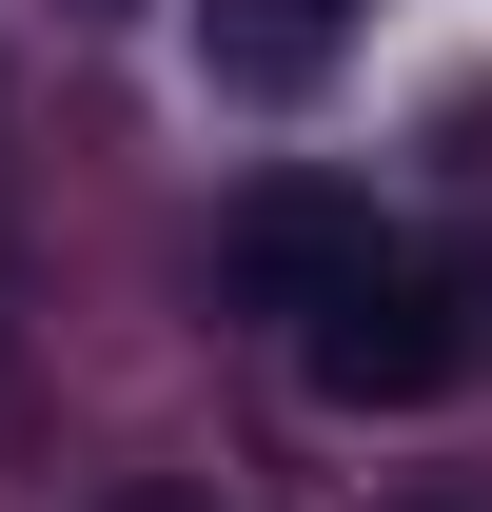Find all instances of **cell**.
<instances>
[{
	"instance_id": "3",
	"label": "cell",
	"mask_w": 492,
	"mask_h": 512,
	"mask_svg": "<svg viewBox=\"0 0 492 512\" xmlns=\"http://www.w3.org/2000/svg\"><path fill=\"white\" fill-rule=\"evenodd\" d=\"M335 40H355L335 0H197V79H217V99H256V119H276V99H315V79H335Z\"/></svg>"
},
{
	"instance_id": "2",
	"label": "cell",
	"mask_w": 492,
	"mask_h": 512,
	"mask_svg": "<svg viewBox=\"0 0 492 512\" xmlns=\"http://www.w3.org/2000/svg\"><path fill=\"white\" fill-rule=\"evenodd\" d=\"M355 276H374V197H335V178H256L217 217V296L237 316H335Z\"/></svg>"
},
{
	"instance_id": "1",
	"label": "cell",
	"mask_w": 492,
	"mask_h": 512,
	"mask_svg": "<svg viewBox=\"0 0 492 512\" xmlns=\"http://www.w3.org/2000/svg\"><path fill=\"white\" fill-rule=\"evenodd\" d=\"M453 375H473V276H394V256H374L355 296L315 316V394H335V414H414V394H453Z\"/></svg>"
},
{
	"instance_id": "4",
	"label": "cell",
	"mask_w": 492,
	"mask_h": 512,
	"mask_svg": "<svg viewBox=\"0 0 492 512\" xmlns=\"http://www.w3.org/2000/svg\"><path fill=\"white\" fill-rule=\"evenodd\" d=\"M119 512H197V493H119Z\"/></svg>"
}]
</instances>
